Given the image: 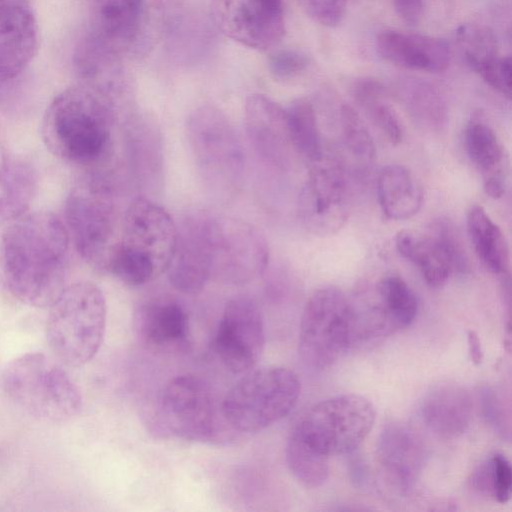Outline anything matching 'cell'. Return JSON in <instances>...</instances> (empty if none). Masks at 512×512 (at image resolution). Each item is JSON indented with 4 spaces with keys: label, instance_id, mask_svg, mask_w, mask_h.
Returning <instances> with one entry per match:
<instances>
[{
    "label": "cell",
    "instance_id": "1",
    "mask_svg": "<svg viewBox=\"0 0 512 512\" xmlns=\"http://www.w3.org/2000/svg\"><path fill=\"white\" fill-rule=\"evenodd\" d=\"M70 235L51 212L25 214L0 230V284L19 302L49 307L67 286Z\"/></svg>",
    "mask_w": 512,
    "mask_h": 512
},
{
    "label": "cell",
    "instance_id": "2",
    "mask_svg": "<svg viewBox=\"0 0 512 512\" xmlns=\"http://www.w3.org/2000/svg\"><path fill=\"white\" fill-rule=\"evenodd\" d=\"M114 123V100L79 83L50 102L42 119L41 135L56 157L78 165H95L111 152Z\"/></svg>",
    "mask_w": 512,
    "mask_h": 512
},
{
    "label": "cell",
    "instance_id": "3",
    "mask_svg": "<svg viewBox=\"0 0 512 512\" xmlns=\"http://www.w3.org/2000/svg\"><path fill=\"white\" fill-rule=\"evenodd\" d=\"M106 314V300L97 285H67L49 306L46 337L54 355L73 367L89 362L102 344Z\"/></svg>",
    "mask_w": 512,
    "mask_h": 512
},
{
    "label": "cell",
    "instance_id": "4",
    "mask_svg": "<svg viewBox=\"0 0 512 512\" xmlns=\"http://www.w3.org/2000/svg\"><path fill=\"white\" fill-rule=\"evenodd\" d=\"M6 395L31 416L62 422L82 409V394L68 373L42 353L23 354L3 370Z\"/></svg>",
    "mask_w": 512,
    "mask_h": 512
},
{
    "label": "cell",
    "instance_id": "5",
    "mask_svg": "<svg viewBox=\"0 0 512 512\" xmlns=\"http://www.w3.org/2000/svg\"><path fill=\"white\" fill-rule=\"evenodd\" d=\"M301 393L297 374L282 366H266L245 373L221 400L222 413L238 433L266 429L286 417Z\"/></svg>",
    "mask_w": 512,
    "mask_h": 512
},
{
    "label": "cell",
    "instance_id": "6",
    "mask_svg": "<svg viewBox=\"0 0 512 512\" xmlns=\"http://www.w3.org/2000/svg\"><path fill=\"white\" fill-rule=\"evenodd\" d=\"M64 211L80 256L107 272L120 246L124 215L115 204L110 185L98 176L85 179L66 198Z\"/></svg>",
    "mask_w": 512,
    "mask_h": 512
},
{
    "label": "cell",
    "instance_id": "7",
    "mask_svg": "<svg viewBox=\"0 0 512 512\" xmlns=\"http://www.w3.org/2000/svg\"><path fill=\"white\" fill-rule=\"evenodd\" d=\"M200 217L210 280L243 285L264 273L269 247L255 226L224 215L200 213Z\"/></svg>",
    "mask_w": 512,
    "mask_h": 512
},
{
    "label": "cell",
    "instance_id": "8",
    "mask_svg": "<svg viewBox=\"0 0 512 512\" xmlns=\"http://www.w3.org/2000/svg\"><path fill=\"white\" fill-rule=\"evenodd\" d=\"M375 418V408L367 398L354 393L340 394L310 407L289 435L328 457L347 454L369 435Z\"/></svg>",
    "mask_w": 512,
    "mask_h": 512
},
{
    "label": "cell",
    "instance_id": "9",
    "mask_svg": "<svg viewBox=\"0 0 512 512\" xmlns=\"http://www.w3.org/2000/svg\"><path fill=\"white\" fill-rule=\"evenodd\" d=\"M188 141L200 174L215 192L232 194L240 188L245 157L240 139L228 117L218 108L203 105L187 120Z\"/></svg>",
    "mask_w": 512,
    "mask_h": 512
},
{
    "label": "cell",
    "instance_id": "10",
    "mask_svg": "<svg viewBox=\"0 0 512 512\" xmlns=\"http://www.w3.org/2000/svg\"><path fill=\"white\" fill-rule=\"evenodd\" d=\"M160 415L172 434L187 441L220 444L235 432L210 385L193 374L178 375L166 384Z\"/></svg>",
    "mask_w": 512,
    "mask_h": 512
},
{
    "label": "cell",
    "instance_id": "11",
    "mask_svg": "<svg viewBox=\"0 0 512 512\" xmlns=\"http://www.w3.org/2000/svg\"><path fill=\"white\" fill-rule=\"evenodd\" d=\"M352 301L336 287L315 291L305 304L299 326L298 352L313 369L333 365L352 346Z\"/></svg>",
    "mask_w": 512,
    "mask_h": 512
},
{
    "label": "cell",
    "instance_id": "12",
    "mask_svg": "<svg viewBox=\"0 0 512 512\" xmlns=\"http://www.w3.org/2000/svg\"><path fill=\"white\" fill-rule=\"evenodd\" d=\"M88 32L122 54H141L157 38L160 0H92Z\"/></svg>",
    "mask_w": 512,
    "mask_h": 512
},
{
    "label": "cell",
    "instance_id": "13",
    "mask_svg": "<svg viewBox=\"0 0 512 512\" xmlns=\"http://www.w3.org/2000/svg\"><path fill=\"white\" fill-rule=\"evenodd\" d=\"M264 346V319L257 302L245 295L230 299L212 340L220 362L232 373H246L255 367Z\"/></svg>",
    "mask_w": 512,
    "mask_h": 512
},
{
    "label": "cell",
    "instance_id": "14",
    "mask_svg": "<svg viewBox=\"0 0 512 512\" xmlns=\"http://www.w3.org/2000/svg\"><path fill=\"white\" fill-rule=\"evenodd\" d=\"M177 233V225L163 207L137 197L124 212L119 248L149 263L158 277L172 260Z\"/></svg>",
    "mask_w": 512,
    "mask_h": 512
},
{
    "label": "cell",
    "instance_id": "15",
    "mask_svg": "<svg viewBox=\"0 0 512 512\" xmlns=\"http://www.w3.org/2000/svg\"><path fill=\"white\" fill-rule=\"evenodd\" d=\"M304 225L318 235L340 229L349 214L348 187L342 166L322 157L311 163L298 203Z\"/></svg>",
    "mask_w": 512,
    "mask_h": 512
},
{
    "label": "cell",
    "instance_id": "16",
    "mask_svg": "<svg viewBox=\"0 0 512 512\" xmlns=\"http://www.w3.org/2000/svg\"><path fill=\"white\" fill-rule=\"evenodd\" d=\"M210 13L225 36L252 49L272 48L285 33L282 0H210Z\"/></svg>",
    "mask_w": 512,
    "mask_h": 512
},
{
    "label": "cell",
    "instance_id": "17",
    "mask_svg": "<svg viewBox=\"0 0 512 512\" xmlns=\"http://www.w3.org/2000/svg\"><path fill=\"white\" fill-rule=\"evenodd\" d=\"M38 26L24 0H0V84L17 78L38 49Z\"/></svg>",
    "mask_w": 512,
    "mask_h": 512
},
{
    "label": "cell",
    "instance_id": "18",
    "mask_svg": "<svg viewBox=\"0 0 512 512\" xmlns=\"http://www.w3.org/2000/svg\"><path fill=\"white\" fill-rule=\"evenodd\" d=\"M376 455L385 478L401 492L414 487L427 461L423 439L413 429L399 423L383 429Z\"/></svg>",
    "mask_w": 512,
    "mask_h": 512
},
{
    "label": "cell",
    "instance_id": "19",
    "mask_svg": "<svg viewBox=\"0 0 512 512\" xmlns=\"http://www.w3.org/2000/svg\"><path fill=\"white\" fill-rule=\"evenodd\" d=\"M376 49L387 62L401 68L439 73L449 66L451 51L441 38L396 30L382 31Z\"/></svg>",
    "mask_w": 512,
    "mask_h": 512
},
{
    "label": "cell",
    "instance_id": "20",
    "mask_svg": "<svg viewBox=\"0 0 512 512\" xmlns=\"http://www.w3.org/2000/svg\"><path fill=\"white\" fill-rule=\"evenodd\" d=\"M244 115L247 136L256 153L273 165L283 166L291 146L285 109L265 95L252 94L246 99Z\"/></svg>",
    "mask_w": 512,
    "mask_h": 512
},
{
    "label": "cell",
    "instance_id": "21",
    "mask_svg": "<svg viewBox=\"0 0 512 512\" xmlns=\"http://www.w3.org/2000/svg\"><path fill=\"white\" fill-rule=\"evenodd\" d=\"M177 229L175 251L165 273L176 290L195 294L210 280L200 213L186 218Z\"/></svg>",
    "mask_w": 512,
    "mask_h": 512
},
{
    "label": "cell",
    "instance_id": "22",
    "mask_svg": "<svg viewBox=\"0 0 512 512\" xmlns=\"http://www.w3.org/2000/svg\"><path fill=\"white\" fill-rule=\"evenodd\" d=\"M74 64L81 79L80 83L108 95L113 100L126 87L121 54L88 31L75 49Z\"/></svg>",
    "mask_w": 512,
    "mask_h": 512
},
{
    "label": "cell",
    "instance_id": "23",
    "mask_svg": "<svg viewBox=\"0 0 512 512\" xmlns=\"http://www.w3.org/2000/svg\"><path fill=\"white\" fill-rule=\"evenodd\" d=\"M464 137L468 156L481 172L485 193L493 199L502 197L508 160L497 133L485 120L474 117L467 123Z\"/></svg>",
    "mask_w": 512,
    "mask_h": 512
},
{
    "label": "cell",
    "instance_id": "24",
    "mask_svg": "<svg viewBox=\"0 0 512 512\" xmlns=\"http://www.w3.org/2000/svg\"><path fill=\"white\" fill-rule=\"evenodd\" d=\"M472 398L469 392L456 384H442L433 388L420 406L422 421L428 429L442 438H456L470 425Z\"/></svg>",
    "mask_w": 512,
    "mask_h": 512
},
{
    "label": "cell",
    "instance_id": "25",
    "mask_svg": "<svg viewBox=\"0 0 512 512\" xmlns=\"http://www.w3.org/2000/svg\"><path fill=\"white\" fill-rule=\"evenodd\" d=\"M134 327L144 343L158 349H180L188 340V316L172 300H154L139 307Z\"/></svg>",
    "mask_w": 512,
    "mask_h": 512
},
{
    "label": "cell",
    "instance_id": "26",
    "mask_svg": "<svg viewBox=\"0 0 512 512\" xmlns=\"http://www.w3.org/2000/svg\"><path fill=\"white\" fill-rule=\"evenodd\" d=\"M37 171L20 156L5 157L0 163V226L26 214L37 190Z\"/></svg>",
    "mask_w": 512,
    "mask_h": 512
},
{
    "label": "cell",
    "instance_id": "27",
    "mask_svg": "<svg viewBox=\"0 0 512 512\" xmlns=\"http://www.w3.org/2000/svg\"><path fill=\"white\" fill-rule=\"evenodd\" d=\"M377 195L382 212L388 219L405 220L418 213L423 192L412 172L403 165L383 167L377 179Z\"/></svg>",
    "mask_w": 512,
    "mask_h": 512
},
{
    "label": "cell",
    "instance_id": "28",
    "mask_svg": "<svg viewBox=\"0 0 512 512\" xmlns=\"http://www.w3.org/2000/svg\"><path fill=\"white\" fill-rule=\"evenodd\" d=\"M395 243L399 254L419 267L431 287L442 286L454 272L449 256L429 231L420 234L402 230L397 233Z\"/></svg>",
    "mask_w": 512,
    "mask_h": 512
},
{
    "label": "cell",
    "instance_id": "29",
    "mask_svg": "<svg viewBox=\"0 0 512 512\" xmlns=\"http://www.w3.org/2000/svg\"><path fill=\"white\" fill-rule=\"evenodd\" d=\"M466 224L474 251L485 268L494 274H506L509 269V249L500 227L480 205L470 207Z\"/></svg>",
    "mask_w": 512,
    "mask_h": 512
},
{
    "label": "cell",
    "instance_id": "30",
    "mask_svg": "<svg viewBox=\"0 0 512 512\" xmlns=\"http://www.w3.org/2000/svg\"><path fill=\"white\" fill-rule=\"evenodd\" d=\"M353 95L387 140L393 145L401 143L402 123L396 110L387 100L384 86L375 79H360L353 86Z\"/></svg>",
    "mask_w": 512,
    "mask_h": 512
},
{
    "label": "cell",
    "instance_id": "31",
    "mask_svg": "<svg viewBox=\"0 0 512 512\" xmlns=\"http://www.w3.org/2000/svg\"><path fill=\"white\" fill-rule=\"evenodd\" d=\"M285 113L291 146L310 164L320 160L324 153L316 113L311 102L303 98L297 99L285 109Z\"/></svg>",
    "mask_w": 512,
    "mask_h": 512
},
{
    "label": "cell",
    "instance_id": "32",
    "mask_svg": "<svg viewBox=\"0 0 512 512\" xmlns=\"http://www.w3.org/2000/svg\"><path fill=\"white\" fill-rule=\"evenodd\" d=\"M329 457L306 446L289 435L286 444V461L295 479L303 486L317 488L329 476Z\"/></svg>",
    "mask_w": 512,
    "mask_h": 512
},
{
    "label": "cell",
    "instance_id": "33",
    "mask_svg": "<svg viewBox=\"0 0 512 512\" xmlns=\"http://www.w3.org/2000/svg\"><path fill=\"white\" fill-rule=\"evenodd\" d=\"M456 39L464 61L478 74L499 57L496 36L486 26L463 24L456 30Z\"/></svg>",
    "mask_w": 512,
    "mask_h": 512
},
{
    "label": "cell",
    "instance_id": "34",
    "mask_svg": "<svg viewBox=\"0 0 512 512\" xmlns=\"http://www.w3.org/2000/svg\"><path fill=\"white\" fill-rule=\"evenodd\" d=\"M377 296L398 330L414 321L418 301L413 290L400 276L383 277L377 286Z\"/></svg>",
    "mask_w": 512,
    "mask_h": 512
},
{
    "label": "cell",
    "instance_id": "35",
    "mask_svg": "<svg viewBox=\"0 0 512 512\" xmlns=\"http://www.w3.org/2000/svg\"><path fill=\"white\" fill-rule=\"evenodd\" d=\"M399 94L410 112L430 123H439L445 115V101L439 89L432 83L416 78L400 82Z\"/></svg>",
    "mask_w": 512,
    "mask_h": 512
},
{
    "label": "cell",
    "instance_id": "36",
    "mask_svg": "<svg viewBox=\"0 0 512 512\" xmlns=\"http://www.w3.org/2000/svg\"><path fill=\"white\" fill-rule=\"evenodd\" d=\"M472 488L498 503H506L511 496L512 470L509 460L495 453L482 462L472 473Z\"/></svg>",
    "mask_w": 512,
    "mask_h": 512
},
{
    "label": "cell",
    "instance_id": "37",
    "mask_svg": "<svg viewBox=\"0 0 512 512\" xmlns=\"http://www.w3.org/2000/svg\"><path fill=\"white\" fill-rule=\"evenodd\" d=\"M342 139L349 155L363 169H369L375 160V145L358 113L349 105L340 109Z\"/></svg>",
    "mask_w": 512,
    "mask_h": 512
},
{
    "label": "cell",
    "instance_id": "38",
    "mask_svg": "<svg viewBox=\"0 0 512 512\" xmlns=\"http://www.w3.org/2000/svg\"><path fill=\"white\" fill-rule=\"evenodd\" d=\"M429 232L434 235L449 256L454 271L465 273L469 270L470 261L458 230L447 219H439L432 223Z\"/></svg>",
    "mask_w": 512,
    "mask_h": 512
},
{
    "label": "cell",
    "instance_id": "39",
    "mask_svg": "<svg viewBox=\"0 0 512 512\" xmlns=\"http://www.w3.org/2000/svg\"><path fill=\"white\" fill-rule=\"evenodd\" d=\"M309 65V58L302 52L283 49L271 54L268 60V67L271 74L280 80L292 79Z\"/></svg>",
    "mask_w": 512,
    "mask_h": 512
},
{
    "label": "cell",
    "instance_id": "40",
    "mask_svg": "<svg viewBox=\"0 0 512 512\" xmlns=\"http://www.w3.org/2000/svg\"><path fill=\"white\" fill-rule=\"evenodd\" d=\"M299 2L316 22L334 27L342 21L348 0H299Z\"/></svg>",
    "mask_w": 512,
    "mask_h": 512
},
{
    "label": "cell",
    "instance_id": "41",
    "mask_svg": "<svg viewBox=\"0 0 512 512\" xmlns=\"http://www.w3.org/2000/svg\"><path fill=\"white\" fill-rule=\"evenodd\" d=\"M479 75L495 91L501 95L511 97V58L498 57L486 66Z\"/></svg>",
    "mask_w": 512,
    "mask_h": 512
},
{
    "label": "cell",
    "instance_id": "42",
    "mask_svg": "<svg viewBox=\"0 0 512 512\" xmlns=\"http://www.w3.org/2000/svg\"><path fill=\"white\" fill-rule=\"evenodd\" d=\"M482 400L484 416L495 428L503 432V419L505 418V415H503L502 411L504 408L497 395L494 391L486 390L483 391Z\"/></svg>",
    "mask_w": 512,
    "mask_h": 512
},
{
    "label": "cell",
    "instance_id": "43",
    "mask_svg": "<svg viewBox=\"0 0 512 512\" xmlns=\"http://www.w3.org/2000/svg\"><path fill=\"white\" fill-rule=\"evenodd\" d=\"M397 15L408 25H417L423 13L422 0H392Z\"/></svg>",
    "mask_w": 512,
    "mask_h": 512
},
{
    "label": "cell",
    "instance_id": "44",
    "mask_svg": "<svg viewBox=\"0 0 512 512\" xmlns=\"http://www.w3.org/2000/svg\"><path fill=\"white\" fill-rule=\"evenodd\" d=\"M469 355L474 364H480L483 359V351L480 339L473 330L468 331L467 335Z\"/></svg>",
    "mask_w": 512,
    "mask_h": 512
}]
</instances>
